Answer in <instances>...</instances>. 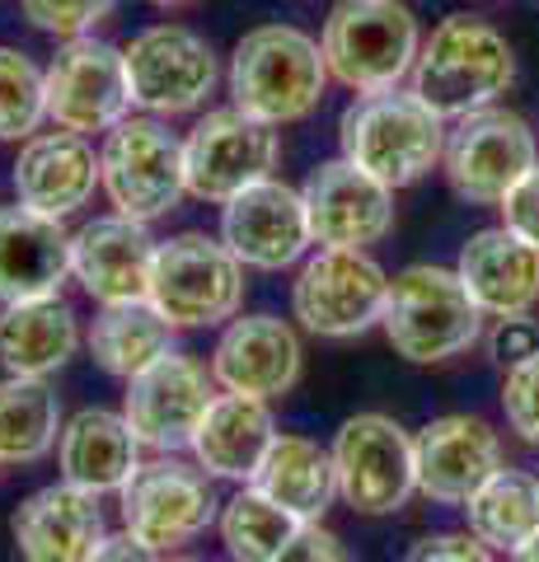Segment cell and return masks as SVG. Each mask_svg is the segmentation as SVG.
I'll use <instances>...</instances> for the list:
<instances>
[{
    "label": "cell",
    "instance_id": "obj_41",
    "mask_svg": "<svg viewBox=\"0 0 539 562\" xmlns=\"http://www.w3.org/2000/svg\"><path fill=\"white\" fill-rule=\"evenodd\" d=\"M507 562H539V535H535V539H526L520 549H512V553H507Z\"/></svg>",
    "mask_w": 539,
    "mask_h": 562
},
{
    "label": "cell",
    "instance_id": "obj_21",
    "mask_svg": "<svg viewBox=\"0 0 539 562\" xmlns=\"http://www.w3.org/2000/svg\"><path fill=\"white\" fill-rule=\"evenodd\" d=\"M10 535L24 562H90V553L109 530H103V512L94 492L61 479L52 487H38L29 502H20Z\"/></svg>",
    "mask_w": 539,
    "mask_h": 562
},
{
    "label": "cell",
    "instance_id": "obj_40",
    "mask_svg": "<svg viewBox=\"0 0 539 562\" xmlns=\"http://www.w3.org/2000/svg\"><path fill=\"white\" fill-rule=\"evenodd\" d=\"M90 562H160V558H155L150 543H142L132 530H123V535H103L99 549L90 553Z\"/></svg>",
    "mask_w": 539,
    "mask_h": 562
},
{
    "label": "cell",
    "instance_id": "obj_38",
    "mask_svg": "<svg viewBox=\"0 0 539 562\" xmlns=\"http://www.w3.org/2000/svg\"><path fill=\"white\" fill-rule=\"evenodd\" d=\"M408 562H497V558L474 535H431L423 543H413Z\"/></svg>",
    "mask_w": 539,
    "mask_h": 562
},
{
    "label": "cell",
    "instance_id": "obj_37",
    "mask_svg": "<svg viewBox=\"0 0 539 562\" xmlns=\"http://www.w3.org/2000/svg\"><path fill=\"white\" fill-rule=\"evenodd\" d=\"M272 562H352L343 549V539L334 530H324L319 520H305L301 530L287 539V549L277 553Z\"/></svg>",
    "mask_w": 539,
    "mask_h": 562
},
{
    "label": "cell",
    "instance_id": "obj_29",
    "mask_svg": "<svg viewBox=\"0 0 539 562\" xmlns=\"http://www.w3.org/2000/svg\"><path fill=\"white\" fill-rule=\"evenodd\" d=\"M165 351H173V324L150 301L103 305L90 328V357L117 380H132Z\"/></svg>",
    "mask_w": 539,
    "mask_h": 562
},
{
    "label": "cell",
    "instance_id": "obj_36",
    "mask_svg": "<svg viewBox=\"0 0 539 562\" xmlns=\"http://www.w3.org/2000/svg\"><path fill=\"white\" fill-rule=\"evenodd\" d=\"M497 211H502V225H507L512 235H520L539 249V165L520 173L507 198L497 202Z\"/></svg>",
    "mask_w": 539,
    "mask_h": 562
},
{
    "label": "cell",
    "instance_id": "obj_11",
    "mask_svg": "<svg viewBox=\"0 0 539 562\" xmlns=\"http://www.w3.org/2000/svg\"><path fill=\"white\" fill-rule=\"evenodd\" d=\"M277 155H282L277 127H268V122H258L249 113H239L235 103L231 109H216L183 136L188 192H193L198 202L225 206L245 188L272 179Z\"/></svg>",
    "mask_w": 539,
    "mask_h": 562
},
{
    "label": "cell",
    "instance_id": "obj_35",
    "mask_svg": "<svg viewBox=\"0 0 539 562\" xmlns=\"http://www.w3.org/2000/svg\"><path fill=\"white\" fill-rule=\"evenodd\" d=\"M502 413H507V427L520 436V441L539 450V351L507 366V380H502Z\"/></svg>",
    "mask_w": 539,
    "mask_h": 562
},
{
    "label": "cell",
    "instance_id": "obj_43",
    "mask_svg": "<svg viewBox=\"0 0 539 562\" xmlns=\"http://www.w3.org/2000/svg\"><path fill=\"white\" fill-rule=\"evenodd\" d=\"M169 562H202V558H169Z\"/></svg>",
    "mask_w": 539,
    "mask_h": 562
},
{
    "label": "cell",
    "instance_id": "obj_2",
    "mask_svg": "<svg viewBox=\"0 0 539 562\" xmlns=\"http://www.w3.org/2000/svg\"><path fill=\"white\" fill-rule=\"evenodd\" d=\"M231 99L268 127H287L319 109L328 66L324 47L291 24H258L231 52Z\"/></svg>",
    "mask_w": 539,
    "mask_h": 562
},
{
    "label": "cell",
    "instance_id": "obj_14",
    "mask_svg": "<svg viewBox=\"0 0 539 562\" xmlns=\"http://www.w3.org/2000/svg\"><path fill=\"white\" fill-rule=\"evenodd\" d=\"M117 497H123V530L150 543L155 553L193 543L216 520V506H221L212 483H206V469L179 464V460L136 464V473L123 483Z\"/></svg>",
    "mask_w": 539,
    "mask_h": 562
},
{
    "label": "cell",
    "instance_id": "obj_25",
    "mask_svg": "<svg viewBox=\"0 0 539 562\" xmlns=\"http://www.w3.org/2000/svg\"><path fill=\"white\" fill-rule=\"evenodd\" d=\"M277 441L268 398H249V394H216L206 403V413L193 431V454L212 479H235V483H254L258 464H263L268 446Z\"/></svg>",
    "mask_w": 539,
    "mask_h": 562
},
{
    "label": "cell",
    "instance_id": "obj_13",
    "mask_svg": "<svg viewBox=\"0 0 539 562\" xmlns=\"http://www.w3.org/2000/svg\"><path fill=\"white\" fill-rule=\"evenodd\" d=\"M47 85V122L61 132H109L127 117L132 109V80H127V57L123 47L103 38H71L52 66L43 70Z\"/></svg>",
    "mask_w": 539,
    "mask_h": 562
},
{
    "label": "cell",
    "instance_id": "obj_30",
    "mask_svg": "<svg viewBox=\"0 0 539 562\" xmlns=\"http://www.w3.org/2000/svg\"><path fill=\"white\" fill-rule=\"evenodd\" d=\"M469 535L483 539L493 553H512L539 535V479L520 469H497L489 483L464 502Z\"/></svg>",
    "mask_w": 539,
    "mask_h": 562
},
{
    "label": "cell",
    "instance_id": "obj_16",
    "mask_svg": "<svg viewBox=\"0 0 539 562\" xmlns=\"http://www.w3.org/2000/svg\"><path fill=\"white\" fill-rule=\"evenodd\" d=\"M319 249H367L394 231V188L352 160H328L301 188Z\"/></svg>",
    "mask_w": 539,
    "mask_h": 562
},
{
    "label": "cell",
    "instance_id": "obj_4",
    "mask_svg": "<svg viewBox=\"0 0 539 562\" xmlns=\"http://www.w3.org/2000/svg\"><path fill=\"white\" fill-rule=\"evenodd\" d=\"M390 347L413 366H437L469 351L479 342L483 310L460 281L456 268H431L413 262L385 291V314H380Z\"/></svg>",
    "mask_w": 539,
    "mask_h": 562
},
{
    "label": "cell",
    "instance_id": "obj_10",
    "mask_svg": "<svg viewBox=\"0 0 539 562\" xmlns=\"http://www.w3.org/2000/svg\"><path fill=\"white\" fill-rule=\"evenodd\" d=\"M539 165V140L530 122L507 109H474L456 117V132H446V183L456 198L474 206H497L526 169Z\"/></svg>",
    "mask_w": 539,
    "mask_h": 562
},
{
    "label": "cell",
    "instance_id": "obj_6",
    "mask_svg": "<svg viewBox=\"0 0 539 562\" xmlns=\"http://www.w3.org/2000/svg\"><path fill=\"white\" fill-rule=\"evenodd\" d=\"M146 301L173 328H212L235 319L245 305V262L231 254L225 239L202 231L173 235L155 249L150 295Z\"/></svg>",
    "mask_w": 539,
    "mask_h": 562
},
{
    "label": "cell",
    "instance_id": "obj_33",
    "mask_svg": "<svg viewBox=\"0 0 539 562\" xmlns=\"http://www.w3.org/2000/svg\"><path fill=\"white\" fill-rule=\"evenodd\" d=\"M47 117V85L29 52L0 47V140H29Z\"/></svg>",
    "mask_w": 539,
    "mask_h": 562
},
{
    "label": "cell",
    "instance_id": "obj_7",
    "mask_svg": "<svg viewBox=\"0 0 539 562\" xmlns=\"http://www.w3.org/2000/svg\"><path fill=\"white\" fill-rule=\"evenodd\" d=\"M99 188L109 192L117 216L155 221L169 216L188 192L183 179V140L155 113L123 117L109 127L99 150Z\"/></svg>",
    "mask_w": 539,
    "mask_h": 562
},
{
    "label": "cell",
    "instance_id": "obj_28",
    "mask_svg": "<svg viewBox=\"0 0 539 562\" xmlns=\"http://www.w3.org/2000/svg\"><path fill=\"white\" fill-rule=\"evenodd\" d=\"M254 487L272 497L282 512L295 520H319L328 512V502L338 497V479H334V454L310 436H282L268 446L263 464L254 473Z\"/></svg>",
    "mask_w": 539,
    "mask_h": 562
},
{
    "label": "cell",
    "instance_id": "obj_18",
    "mask_svg": "<svg viewBox=\"0 0 539 562\" xmlns=\"http://www.w3.org/2000/svg\"><path fill=\"white\" fill-rule=\"evenodd\" d=\"M155 249L146 221L132 216H94L71 235V277L99 305H127L150 295Z\"/></svg>",
    "mask_w": 539,
    "mask_h": 562
},
{
    "label": "cell",
    "instance_id": "obj_34",
    "mask_svg": "<svg viewBox=\"0 0 539 562\" xmlns=\"http://www.w3.org/2000/svg\"><path fill=\"white\" fill-rule=\"evenodd\" d=\"M117 0H20L24 20L33 29L52 33V38H85L94 24H103L113 14Z\"/></svg>",
    "mask_w": 539,
    "mask_h": 562
},
{
    "label": "cell",
    "instance_id": "obj_22",
    "mask_svg": "<svg viewBox=\"0 0 539 562\" xmlns=\"http://www.w3.org/2000/svg\"><path fill=\"white\" fill-rule=\"evenodd\" d=\"M99 188V155L80 132H33L14 160V198L29 211L66 221Z\"/></svg>",
    "mask_w": 539,
    "mask_h": 562
},
{
    "label": "cell",
    "instance_id": "obj_27",
    "mask_svg": "<svg viewBox=\"0 0 539 562\" xmlns=\"http://www.w3.org/2000/svg\"><path fill=\"white\" fill-rule=\"evenodd\" d=\"M80 347L76 310L61 295L20 301L0 310V371L5 375H38L47 380L61 371Z\"/></svg>",
    "mask_w": 539,
    "mask_h": 562
},
{
    "label": "cell",
    "instance_id": "obj_12",
    "mask_svg": "<svg viewBox=\"0 0 539 562\" xmlns=\"http://www.w3.org/2000/svg\"><path fill=\"white\" fill-rule=\"evenodd\" d=\"M127 57V80H132V103L155 117L193 113L216 90V52L202 33L183 24H150L123 47Z\"/></svg>",
    "mask_w": 539,
    "mask_h": 562
},
{
    "label": "cell",
    "instance_id": "obj_3",
    "mask_svg": "<svg viewBox=\"0 0 539 562\" xmlns=\"http://www.w3.org/2000/svg\"><path fill=\"white\" fill-rule=\"evenodd\" d=\"M343 160L375 173L390 188H408L446 155V117H437L413 90H380L347 103L338 122Z\"/></svg>",
    "mask_w": 539,
    "mask_h": 562
},
{
    "label": "cell",
    "instance_id": "obj_39",
    "mask_svg": "<svg viewBox=\"0 0 539 562\" xmlns=\"http://www.w3.org/2000/svg\"><path fill=\"white\" fill-rule=\"evenodd\" d=\"M530 351H539V324H535V319H526V314L497 319V333H493V357H497L502 366L526 361Z\"/></svg>",
    "mask_w": 539,
    "mask_h": 562
},
{
    "label": "cell",
    "instance_id": "obj_24",
    "mask_svg": "<svg viewBox=\"0 0 539 562\" xmlns=\"http://www.w3.org/2000/svg\"><path fill=\"white\" fill-rule=\"evenodd\" d=\"M456 272L469 286V295H474V305L483 314H493V319L530 314L539 301V249L512 235L507 225L469 235Z\"/></svg>",
    "mask_w": 539,
    "mask_h": 562
},
{
    "label": "cell",
    "instance_id": "obj_17",
    "mask_svg": "<svg viewBox=\"0 0 539 562\" xmlns=\"http://www.w3.org/2000/svg\"><path fill=\"white\" fill-rule=\"evenodd\" d=\"M221 239L231 244V254L258 272H282L291 262H301L305 249L315 244L305 216V198L287 183L263 179L245 188L239 198L225 202L221 211Z\"/></svg>",
    "mask_w": 539,
    "mask_h": 562
},
{
    "label": "cell",
    "instance_id": "obj_32",
    "mask_svg": "<svg viewBox=\"0 0 539 562\" xmlns=\"http://www.w3.org/2000/svg\"><path fill=\"white\" fill-rule=\"evenodd\" d=\"M305 520L282 512L272 497H263L254 483L239 487L221 512V543L235 562H272L287 549V539L301 530Z\"/></svg>",
    "mask_w": 539,
    "mask_h": 562
},
{
    "label": "cell",
    "instance_id": "obj_5",
    "mask_svg": "<svg viewBox=\"0 0 539 562\" xmlns=\"http://www.w3.org/2000/svg\"><path fill=\"white\" fill-rule=\"evenodd\" d=\"M319 47L338 85L352 94H380L413 76L423 33L404 0H338L324 20Z\"/></svg>",
    "mask_w": 539,
    "mask_h": 562
},
{
    "label": "cell",
    "instance_id": "obj_31",
    "mask_svg": "<svg viewBox=\"0 0 539 562\" xmlns=\"http://www.w3.org/2000/svg\"><path fill=\"white\" fill-rule=\"evenodd\" d=\"M61 441V403L38 375L0 380V464H38Z\"/></svg>",
    "mask_w": 539,
    "mask_h": 562
},
{
    "label": "cell",
    "instance_id": "obj_9",
    "mask_svg": "<svg viewBox=\"0 0 539 562\" xmlns=\"http://www.w3.org/2000/svg\"><path fill=\"white\" fill-rule=\"evenodd\" d=\"M390 277L367 249H319L291 281V310L319 338H357L385 314Z\"/></svg>",
    "mask_w": 539,
    "mask_h": 562
},
{
    "label": "cell",
    "instance_id": "obj_26",
    "mask_svg": "<svg viewBox=\"0 0 539 562\" xmlns=\"http://www.w3.org/2000/svg\"><path fill=\"white\" fill-rule=\"evenodd\" d=\"M136 450H142V441L132 436L123 413L85 408L61 427L57 464L66 483L94 492V497H109V492H123V483L142 464Z\"/></svg>",
    "mask_w": 539,
    "mask_h": 562
},
{
    "label": "cell",
    "instance_id": "obj_1",
    "mask_svg": "<svg viewBox=\"0 0 539 562\" xmlns=\"http://www.w3.org/2000/svg\"><path fill=\"white\" fill-rule=\"evenodd\" d=\"M408 90L437 117L456 122L474 109H489L516 80V52L507 33L479 14H446L431 38L417 47Z\"/></svg>",
    "mask_w": 539,
    "mask_h": 562
},
{
    "label": "cell",
    "instance_id": "obj_20",
    "mask_svg": "<svg viewBox=\"0 0 539 562\" xmlns=\"http://www.w3.org/2000/svg\"><path fill=\"white\" fill-rule=\"evenodd\" d=\"M301 338L277 314H245L231 319L212 351V380L231 394L277 398L301 380Z\"/></svg>",
    "mask_w": 539,
    "mask_h": 562
},
{
    "label": "cell",
    "instance_id": "obj_19",
    "mask_svg": "<svg viewBox=\"0 0 539 562\" xmlns=\"http://www.w3.org/2000/svg\"><path fill=\"white\" fill-rule=\"evenodd\" d=\"M413 469L423 497L456 506L502 469V441L483 417L450 413L413 436Z\"/></svg>",
    "mask_w": 539,
    "mask_h": 562
},
{
    "label": "cell",
    "instance_id": "obj_23",
    "mask_svg": "<svg viewBox=\"0 0 539 562\" xmlns=\"http://www.w3.org/2000/svg\"><path fill=\"white\" fill-rule=\"evenodd\" d=\"M71 277V235L57 216L29 206L0 211V305L43 301Z\"/></svg>",
    "mask_w": 539,
    "mask_h": 562
},
{
    "label": "cell",
    "instance_id": "obj_42",
    "mask_svg": "<svg viewBox=\"0 0 539 562\" xmlns=\"http://www.w3.org/2000/svg\"><path fill=\"white\" fill-rule=\"evenodd\" d=\"M155 10H183V5H198V0H146Z\"/></svg>",
    "mask_w": 539,
    "mask_h": 562
},
{
    "label": "cell",
    "instance_id": "obj_15",
    "mask_svg": "<svg viewBox=\"0 0 539 562\" xmlns=\"http://www.w3.org/2000/svg\"><path fill=\"white\" fill-rule=\"evenodd\" d=\"M212 384L216 380L206 375L202 361H193L179 347L165 351L160 361H150L146 371H136L127 380L123 417H127L132 436L146 450H160V454L193 446V431L206 413V403L216 398Z\"/></svg>",
    "mask_w": 539,
    "mask_h": 562
},
{
    "label": "cell",
    "instance_id": "obj_8",
    "mask_svg": "<svg viewBox=\"0 0 539 562\" xmlns=\"http://www.w3.org/2000/svg\"><path fill=\"white\" fill-rule=\"evenodd\" d=\"M328 454H334L338 497L352 506L357 516H394L417 492L413 441L385 413L347 417L334 436V446H328Z\"/></svg>",
    "mask_w": 539,
    "mask_h": 562
}]
</instances>
